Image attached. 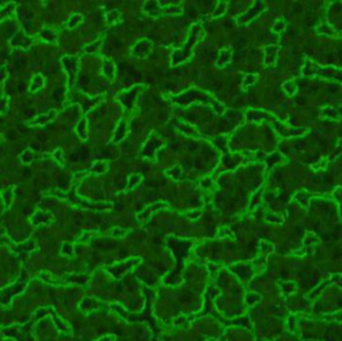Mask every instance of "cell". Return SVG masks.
<instances>
[{
  "mask_svg": "<svg viewBox=\"0 0 342 341\" xmlns=\"http://www.w3.org/2000/svg\"><path fill=\"white\" fill-rule=\"evenodd\" d=\"M52 222H53L52 214L48 211H43L41 209L37 210L31 216V223L36 227L43 226V225H50Z\"/></svg>",
  "mask_w": 342,
  "mask_h": 341,
  "instance_id": "obj_8",
  "label": "cell"
},
{
  "mask_svg": "<svg viewBox=\"0 0 342 341\" xmlns=\"http://www.w3.org/2000/svg\"><path fill=\"white\" fill-rule=\"evenodd\" d=\"M42 86H43V77L39 74V75H37V76L32 80V83L30 86V91L35 92L38 89H40Z\"/></svg>",
  "mask_w": 342,
  "mask_h": 341,
  "instance_id": "obj_11",
  "label": "cell"
},
{
  "mask_svg": "<svg viewBox=\"0 0 342 341\" xmlns=\"http://www.w3.org/2000/svg\"><path fill=\"white\" fill-rule=\"evenodd\" d=\"M15 255L19 257H28L31 253L35 252L39 248V246L37 244V241L34 238H28L22 243H15L12 242L11 245L8 247Z\"/></svg>",
  "mask_w": 342,
  "mask_h": 341,
  "instance_id": "obj_4",
  "label": "cell"
},
{
  "mask_svg": "<svg viewBox=\"0 0 342 341\" xmlns=\"http://www.w3.org/2000/svg\"><path fill=\"white\" fill-rule=\"evenodd\" d=\"M332 284H337L341 288H342V274L341 273H335V274H331L327 279L323 280L319 285H317L314 289H312L310 292H308L305 295V298L308 300H313L315 298L318 297V295H320L323 290H324L326 287L332 285Z\"/></svg>",
  "mask_w": 342,
  "mask_h": 341,
  "instance_id": "obj_5",
  "label": "cell"
},
{
  "mask_svg": "<svg viewBox=\"0 0 342 341\" xmlns=\"http://www.w3.org/2000/svg\"><path fill=\"white\" fill-rule=\"evenodd\" d=\"M303 318L302 312H295L291 313L286 320V326L290 333L297 336L298 338L302 337V331L300 328V321Z\"/></svg>",
  "mask_w": 342,
  "mask_h": 341,
  "instance_id": "obj_7",
  "label": "cell"
},
{
  "mask_svg": "<svg viewBox=\"0 0 342 341\" xmlns=\"http://www.w3.org/2000/svg\"><path fill=\"white\" fill-rule=\"evenodd\" d=\"M320 244V239L313 233H307L305 238L303 240L302 247L295 254L299 257H304L309 254H313L315 247Z\"/></svg>",
  "mask_w": 342,
  "mask_h": 341,
  "instance_id": "obj_6",
  "label": "cell"
},
{
  "mask_svg": "<svg viewBox=\"0 0 342 341\" xmlns=\"http://www.w3.org/2000/svg\"><path fill=\"white\" fill-rule=\"evenodd\" d=\"M30 280L31 276L29 272L25 269H22L20 275H19L15 282L0 289V304L10 307L12 305L13 298L26 290Z\"/></svg>",
  "mask_w": 342,
  "mask_h": 341,
  "instance_id": "obj_1",
  "label": "cell"
},
{
  "mask_svg": "<svg viewBox=\"0 0 342 341\" xmlns=\"http://www.w3.org/2000/svg\"><path fill=\"white\" fill-rule=\"evenodd\" d=\"M304 341H319V340H315V339H307V340H304Z\"/></svg>",
  "mask_w": 342,
  "mask_h": 341,
  "instance_id": "obj_15",
  "label": "cell"
},
{
  "mask_svg": "<svg viewBox=\"0 0 342 341\" xmlns=\"http://www.w3.org/2000/svg\"><path fill=\"white\" fill-rule=\"evenodd\" d=\"M36 322L32 319L24 324H11L1 329V335L15 341H36L34 335V325Z\"/></svg>",
  "mask_w": 342,
  "mask_h": 341,
  "instance_id": "obj_2",
  "label": "cell"
},
{
  "mask_svg": "<svg viewBox=\"0 0 342 341\" xmlns=\"http://www.w3.org/2000/svg\"><path fill=\"white\" fill-rule=\"evenodd\" d=\"M7 108V99H0V113L6 111Z\"/></svg>",
  "mask_w": 342,
  "mask_h": 341,
  "instance_id": "obj_14",
  "label": "cell"
},
{
  "mask_svg": "<svg viewBox=\"0 0 342 341\" xmlns=\"http://www.w3.org/2000/svg\"><path fill=\"white\" fill-rule=\"evenodd\" d=\"M14 186H10L1 192V196L3 199V203L5 205V208H8L11 206L13 200H14Z\"/></svg>",
  "mask_w": 342,
  "mask_h": 341,
  "instance_id": "obj_10",
  "label": "cell"
},
{
  "mask_svg": "<svg viewBox=\"0 0 342 341\" xmlns=\"http://www.w3.org/2000/svg\"><path fill=\"white\" fill-rule=\"evenodd\" d=\"M46 315H49V316L52 317V320L54 322L56 328L58 329L60 332L64 333V334H70V332H71L70 326L66 323V322L61 317L58 316V314L56 313V311L54 310V308L52 306H46V307L38 308L36 311L33 312L32 319L35 322H37V321H39L40 319H42L43 317H45Z\"/></svg>",
  "mask_w": 342,
  "mask_h": 341,
  "instance_id": "obj_3",
  "label": "cell"
},
{
  "mask_svg": "<svg viewBox=\"0 0 342 341\" xmlns=\"http://www.w3.org/2000/svg\"><path fill=\"white\" fill-rule=\"evenodd\" d=\"M316 319L326 322H339V323H342V309L328 314H322L316 317Z\"/></svg>",
  "mask_w": 342,
  "mask_h": 341,
  "instance_id": "obj_9",
  "label": "cell"
},
{
  "mask_svg": "<svg viewBox=\"0 0 342 341\" xmlns=\"http://www.w3.org/2000/svg\"><path fill=\"white\" fill-rule=\"evenodd\" d=\"M34 158H35L34 152H33V151L29 150V149H27L24 153H22V154L20 155V159L22 160L23 163H26V164H28V163H30L31 161H33Z\"/></svg>",
  "mask_w": 342,
  "mask_h": 341,
  "instance_id": "obj_12",
  "label": "cell"
},
{
  "mask_svg": "<svg viewBox=\"0 0 342 341\" xmlns=\"http://www.w3.org/2000/svg\"><path fill=\"white\" fill-rule=\"evenodd\" d=\"M14 8H15V5L13 3L9 4L7 7H5L4 9H2L1 11H0V20H2V19H5L6 18V13L7 15H11L14 11Z\"/></svg>",
  "mask_w": 342,
  "mask_h": 341,
  "instance_id": "obj_13",
  "label": "cell"
}]
</instances>
